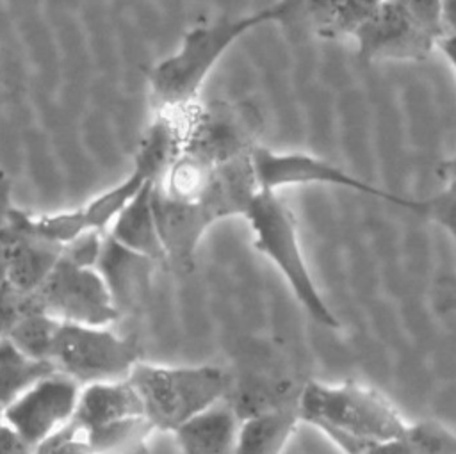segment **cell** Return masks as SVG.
I'll list each match as a JSON object with an SVG mask.
<instances>
[{"instance_id": "cell-26", "label": "cell", "mask_w": 456, "mask_h": 454, "mask_svg": "<svg viewBox=\"0 0 456 454\" xmlns=\"http://www.w3.org/2000/svg\"><path fill=\"white\" fill-rule=\"evenodd\" d=\"M436 48L445 55L456 73V32H445L444 37L438 41Z\"/></svg>"}, {"instance_id": "cell-21", "label": "cell", "mask_w": 456, "mask_h": 454, "mask_svg": "<svg viewBox=\"0 0 456 454\" xmlns=\"http://www.w3.org/2000/svg\"><path fill=\"white\" fill-rule=\"evenodd\" d=\"M36 454H96L87 427L73 418L36 447Z\"/></svg>"}, {"instance_id": "cell-23", "label": "cell", "mask_w": 456, "mask_h": 454, "mask_svg": "<svg viewBox=\"0 0 456 454\" xmlns=\"http://www.w3.org/2000/svg\"><path fill=\"white\" fill-rule=\"evenodd\" d=\"M433 306L438 313L456 312V274L444 276L433 290Z\"/></svg>"}, {"instance_id": "cell-4", "label": "cell", "mask_w": 456, "mask_h": 454, "mask_svg": "<svg viewBox=\"0 0 456 454\" xmlns=\"http://www.w3.org/2000/svg\"><path fill=\"white\" fill-rule=\"evenodd\" d=\"M244 219L253 233V246L283 276L303 310L324 328H338L340 320L324 301L305 260L297 224L289 205L278 192L260 191Z\"/></svg>"}, {"instance_id": "cell-13", "label": "cell", "mask_w": 456, "mask_h": 454, "mask_svg": "<svg viewBox=\"0 0 456 454\" xmlns=\"http://www.w3.org/2000/svg\"><path fill=\"white\" fill-rule=\"evenodd\" d=\"M144 417L141 399L130 379L98 381L80 388L73 420L86 427H96L109 422Z\"/></svg>"}, {"instance_id": "cell-22", "label": "cell", "mask_w": 456, "mask_h": 454, "mask_svg": "<svg viewBox=\"0 0 456 454\" xmlns=\"http://www.w3.org/2000/svg\"><path fill=\"white\" fill-rule=\"evenodd\" d=\"M28 308V296L16 290L12 285H0V340L7 338L18 319Z\"/></svg>"}, {"instance_id": "cell-12", "label": "cell", "mask_w": 456, "mask_h": 454, "mask_svg": "<svg viewBox=\"0 0 456 454\" xmlns=\"http://www.w3.org/2000/svg\"><path fill=\"white\" fill-rule=\"evenodd\" d=\"M107 235L135 253L153 258L159 263H167L153 208V182H148L121 210Z\"/></svg>"}, {"instance_id": "cell-6", "label": "cell", "mask_w": 456, "mask_h": 454, "mask_svg": "<svg viewBox=\"0 0 456 454\" xmlns=\"http://www.w3.org/2000/svg\"><path fill=\"white\" fill-rule=\"evenodd\" d=\"M28 308L64 322L89 326H110L119 319L100 271L73 262L64 251L46 281L28 294Z\"/></svg>"}, {"instance_id": "cell-11", "label": "cell", "mask_w": 456, "mask_h": 454, "mask_svg": "<svg viewBox=\"0 0 456 454\" xmlns=\"http://www.w3.org/2000/svg\"><path fill=\"white\" fill-rule=\"evenodd\" d=\"M240 415L226 401L192 417L173 434L182 454H233Z\"/></svg>"}, {"instance_id": "cell-17", "label": "cell", "mask_w": 456, "mask_h": 454, "mask_svg": "<svg viewBox=\"0 0 456 454\" xmlns=\"http://www.w3.org/2000/svg\"><path fill=\"white\" fill-rule=\"evenodd\" d=\"M153 431L155 427L144 417L87 427L96 454H148V442Z\"/></svg>"}, {"instance_id": "cell-5", "label": "cell", "mask_w": 456, "mask_h": 454, "mask_svg": "<svg viewBox=\"0 0 456 454\" xmlns=\"http://www.w3.org/2000/svg\"><path fill=\"white\" fill-rule=\"evenodd\" d=\"M141 351L109 326L59 322L50 363L78 385L126 379L141 361Z\"/></svg>"}, {"instance_id": "cell-30", "label": "cell", "mask_w": 456, "mask_h": 454, "mask_svg": "<svg viewBox=\"0 0 456 454\" xmlns=\"http://www.w3.org/2000/svg\"><path fill=\"white\" fill-rule=\"evenodd\" d=\"M4 424V415H2V411H0V426Z\"/></svg>"}, {"instance_id": "cell-16", "label": "cell", "mask_w": 456, "mask_h": 454, "mask_svg": "<svg viewBox=\"0 0 456 454\" xmlns=\"http://www.w3.org/2000/svg\"><path fill=\"white\" fill-rule=\"evenodd\" d=\"M367 454H456V433L435 420L408 422L403 433Z\"/></svg>"}, {"instance_id": "cell-14", "label": "cell", "mask_w": 456, "mask_h": 454, "mask_svg": "<svg viewBox=\"0 0 456 454\" xmlns=\"http://www.w3.org/2000/svg\"><path fill=\"white\" fill-rule=\"evenodd\" d=\"M14 228L18 231V240L11 260L7 283L21 294L28 296L46 281V278L61 260L64 246L21 230L18 226Z\"/></svg>"}, {"instance_id": "cell-2", "label": "cell", "mask_w": 456, "mask_h": 454, "mask_svg": "<svg viewBox=\"0 0 456 454\" xmlns=\"http://www.w3.org/2000/svg\"><path fill=\"white\" fill-rule=\"evenodd\" d=\"M262 25V12L255 11L191 27L178 48L150 71L151 112H183L200 105V93L221 57L235 41Z\"/></svg>"}, {"instance_id": "cell-7", "label": "cell", "mask_w": 456, "mask_h": 454, "mask_svg": "<svg viewBox=\"0 0 456 454\" xmlns=\"http://www.w3.org/2000/svg\"><path fill=\"white\" fill-rule=\"evenodd\" d=\"M251 166L260 191L278 192L283 187L322 183L337 185L353 192H362L370 198H378L395 207L406 208L413 214H417L420 207V199L397 196L390 191H385L374 183L349 174L346 169L326 158L301 151H274L256 142L251 148Z\"/></svg>"}, {"instance_id": "cell-1", "label": "cell", "mask_w": 456, "mask_h": 454, "mask_svg": "<svg viewBox=\"0 0 456 454\" xmlns=\"http://www.w3.org/2000/svg\"><path fill=\"white\" fill-rule=\"evenodd\" d=\"M297 409L301 424L322 433L344 454H367L408 426L387 395L356 381H306L299 386Z\"/></svg>"}, {"instance_id": "cell-20", "label": "cell", "mask_w": 456, "mask_h": 454, "mask_svg": "<svg viewBox=\"0 0 456 454\" xmlns=\"http://www.w3.org/2000/svg\"><path fill=\"white\" fill-rule=\"evenodd\" d=\"M417 215L440 224L449 233L456 251V180L445 182V187L435 196L420 199Z\"/></svg>"}, {"instance_id": "cell-27", "label": "cell", "mask_w": 456, "mask_h": 454, "mask_svg": "<svg viewBox=\"0 0 456 454\" xmlns=\"http://www.w3.org/2000/svg\"><path fill=\"white\" fill-rule=\"evenodd\" d=\"M444 21L447 32H456V0H444Z\"/></svg>"}, {"instance_id": "cell-28", "label": "cell", "mask_w": 456, "mask_h": 454, "mask_svg": "<svg viewBox=\"0 0 456 454\" xmlns=\"http://www.w3.org/2000/svg\"><path fill=\"white\" fill-rule=\"evenodd\" d=\"M440 176L444 178V182L449 180H456V151L440 166Z\"/></svg>"}, {"instance_id": "cell-25", "label": "cell", "mask_w": 456, "mask_h": 454, "mask_svg": "<svg viewBox=\"0 0 456 454\" xmlns=\"http://www.w3.org/2000/svg\"><path fill=\"white\" fill-rule=\"evenodd\" d=\"M0 454H36V447L4 422L0 426Z\"/></svg>"}, {"instance_id": "cell-29", "label": "cell", "mask_w": 456, "mask_h": 454, "mask_svg": "<svg viewBox=\"0 0 456 454\" xmlns=\"http://www.w3.org/2000/svg\"><path fill=\"white\" fill-rule=\"evenodd\" d=\"M0 84H2V59H0Z\"/></svg>"}, {"instance_id": "cell-24", "label": "cell", "mask_w": 456, "mask_h": 454, "mask_svg": "<svg viewBox=\"0 0 456 454\" xmlns=\"http://www.w3.org/2000/svg\"><path fill=\"white\" fill-rule=\"evenodd\" d=\"M16 240H18V231L11 223L0 226V285L7 283Z\"/></svg>"}, {"instance_id": "cell-15", "label": "cell", "mask_w": 456, "mask_h": 454, "mask_svg": "<svg viewBox=\"0 0 456 454\" xmlns=\"http://www.w3.org/2000/svg\"><path fill=\"white\" fill-rule=\"evenodd\" d=\"M55 372L48 361L20 351L9 338L0 340V411L41 377Z\"/></svg>"}, {"instance_id": "cell-8", "label": "cell", "mask_w": 456, "mask_h": 454, "mask_svg": "<svg viewBox=\"0 0 456 454\" xmlns=\"http://www.w3.org/2000/svg\"><path fill=\"white\" fill-rule=\"evenodd\" d=\"M80 388L82 385L75 379L52 372L2 411L4 422L32 447H37L73 418Z\"/></svg>"}, {"instance_id": "cell-3", "label": "cell", "mask_w": 456, "mask_h": 454, "mask_svg": "<svg viewBox=\"0 0 456 454\" xmlns=\"http://www.w3.org/2000/svg\"><path fill=\"white\" fill-rule=\"evenodd\" d=\"M148 422L175 433L192 417L226 399L232 374L217 365H155L139 361L130 376Z\"/></svg>"}, {"instance_id": "cell-18", "label": "cell", "mask_w": 456, "mask_h": 454, "mask_svg": "<svg viewBox=\"0 0 456 454\" xmlns=\"http://www.w3.org/2000/svg\"><path fill=\"white\" fill-rule=\"evenodd\" d=\"M148 182L150 180L139 169L134 167L125 180H121L119 183L112 185L110 189L96 194L87 203H84L80 208H82L87 230L107 233L114 219L121 214V210L137 196V192Z\"/></svg>"}, {"instance_id": "cell-9", "label": "cell", "mask_w": 456, "mask_h": 454, "mask_svg": "<svg viewBox=\"0 0 456 454\" xmlns=\"http://www.w3.org/2000/svg\"><path fill=\"white\" fill-rule=\"evenodd\" d=\"M157 265L160 263L153 258L135 253L105 235L96 269L110 292L119 317L135 313L146 303Z\"/></svg>"}, {"instance_id": "cell-19", "label": "cell", "mask_w": 456, "mask_h": 454, "mask_svg": "<svg viewBox=\"0 0 456 454\" xmlns=\"http://www.w3.org/2000/svg\"><path fill=\"white\" fill-rule=\"evenodd\" d=\"M59 322V319L41 310L27 308V312L18 319L7 338L25 354L50 363V353L53 347Z\"/></svg>"}, {"instance_id": "cell-10", "label": "cell", "mask_w": 456, "mask_h": 454, "mask_svg": "<svg viewBox=\"0 0 456 454\" xmlns=\"http://www.w3.org/2000/svg\"><path fill=\"white\" fill-rule=\"evenodd\" d=\"M299 386L240 417L233 454H283L301 426L297 409Z\"/></svg>"}]
</instances>
